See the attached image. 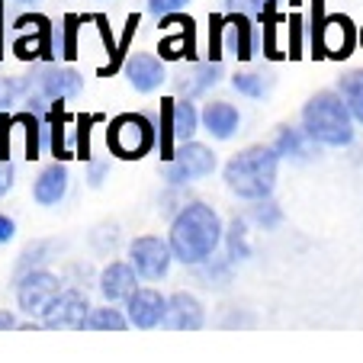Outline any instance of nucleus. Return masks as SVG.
<instances>
[{
	"label": "nucleus",
	"mask_w": 363,
	"mask_h": 363,
	"mask_svg": "<svg viewBox=\"0 0 363 363\" xmlns=\"http://www.w3.org/2000/svg\"><path fill=\"white\" fill-rule=\"evenodd\" d=\"M199 119H203L206 132L213 138H232L235 129H238V110H235L232 103H222V100L206 103V110Z\"/></svg>",
	"instance_id": "nucleus-17"
},
{
	"label": "nucleus",
	"mask_w": 363,
	"mask_h": 363,
	"mask_svg": "<svg viewBox=\"0 0 363 363\" xmlns=\"http://www.w3.org/2000/svg\"><path fill=\"white\" fill-rule=\"evenodd\" d=\"M155 125L145 113H123L106 125V145L116 158L123 161H138L155 148Z\"/></svg>",
	"instance_id": "nucleus-4"
},
{
	"label": "nucleus",
	"mask_w": 363,
	"mask_h": 363,
	"mask_svg": "<svg viewBox=\"0 0 363 363\" xmlns=\"http://www.w3.org/2000/svg\"><path fill=\"white\" fill-rule=\"evenodd\" d=\"M96 123V116H77V145H74V158H90V125Z\"/></svg>",
	"instance_id": "nucleus-27"
},
{
	"label": "nucleus",
	"mask_w": 363,
	"mask_h": 363,
	"mask_svg": "<svg viewBox=\"0 0 363 363\" xmlns=\"http://www.w3.org/2000/svg\"><path fill=\"white\" fill-rule=\"evenodd\" d=\"M77 90H81V77L71 68H58V71L42 74V94L48 100H65V96H74Z\"/></svg>",
	"instance_id": "nucleus-21"
},
{
	"label": "nucleus",
	"mask_w": 363,
	"mask_h": 363,
	"mask_svg": "<svg viewBox=\"0 0 363 363\" xmlns=\"http://www.w3.org/2000/svg\"><path fill=\"white\" fill-rule=\"evenodd\" d=\"M13 235H16L13 219H7V216L0 213V245H7V241H13Z\"/></svg>",
	"instance_id": "nucleus-35"
},
{
	"label": "nucleus",
	"mask_w": 363,
	"mask_h": 363,
	"mask_svg": "<svg viewBox=\"0 0 363 363\" xmlns=\"http://www.w3.org/2000/svg\"><path fill=\"white\" fill-rule=\"evenodd\" d=\"M100 177H103V167H100V164H94V167H90V184L100 186Z\"/></svg>",
	"instance_id": "nucleus-37"
},
{
	"label": "nucleus",
	"mask_w": 363,
	"mask_h": 363,
	"mask_svg": "<svg viewBox=\"0 0 363 363\" xmlns=\"http://www.w3.org/2000/svg\"><path fill=\"white\" fill-rule=\"evenodd\" d=\"M186 7V0H148V10L155 16H171V13H177V10H184Z\"/></svg>",
	"instance_id": "nucleus-33"
},
{
	"label": "nucleus",
	"mask_w": 363,
	"mask_h": 363,
	"mask_svg": "<svg viewBox=\"0 0 363 363\" xmlns=\"http://www.w3.org/2000/svg\"><path fill=\"white\" fill-rule=\"evenodd\" d=\"M68 193V171H65L62 161H55V164H48L45 171L35 177L33 184V199L39 206H55L58 199Z\"/></svg>",
	"instance_id": "nucleus-16"
},
{
	"label": "nucleus",
	"mask_w": 363,
	"mask_h": 363,
	"mask_svg": "<svg viewBox=\"0 0 363 363\" xmlns=\"http://www.w3.org/2000/svg\"><path fill=\"white\" fill-rule=\"evenodd\" d=\"M232 84H235V90L245 96H264V90H267L264 77H257V74H235Z\"/></svg>",
	"instance_id": "nucleus-28"
},
{
	"label": "nucleus",
	"mask_w": 363,
	"mask_h": 363,
	"mask_svg": "<svg viewBox=\"0 0 363 363\" xmlns=\"http://www.w3.org/2000/svg\"><path fill=\"white\" fill-rule=\"evenodd\" d=\"M341 96L347 100L357 123H363V71H350L341 81Z\"/></svg>",
	"instance_id": "nucleus-24"
},
{
	"label": "nucleus",
	"mask_w": 363,
	"mask_h": 363,
	"mask_svg": "<svg viewBox=\"0 0 363 363\" xmlns=\"http://www.w3.org/2000/svg\"><path fill=\"white\" fill-rule=\"evenodd\" d=\"M135 280H138V270L132 264L123 261H113L100 270V293L106 302H119V299H129L135 293Z\"/></svg>",
	"instance_id": "nucleus-15"
},
{
	"label": "nucleus",
	"mask_w": 363,
	"mask_h": 363,
	"mask_svg": "<svg viewBox=\"0 0 363 363\" xmlns=\"http://www.w3.org/2000/svg\"><path fill=\"white\" fill-rule=\"evenodd\" d=\"M225 52L238 58H251V16L232 13L225 20Z\"/></svg>",
	"instance_id": "nucleus-20"
},
{
	"label": "nucleus",
	"mask_w": 363,
	"mask_h": 363,
	"mask_svg": "<svg viewBox=\"0 0 363 363\" xmlns=\"http://www.w3.org/2000/svg\"><path fill=\"white\" fill-rule=\"evenodd\" d=\"M13 190V167L7 161H0V196Z\"/></svg>",
	"instance_id": "nucleus-34"
},
{
	"label": "nucleus",
	"mask_w": 363,
	"mask_h": 363,
	"mask_svg": "<svg viewBox=\"0 0 363 363\" xmlns=\"http://www.w3.org/2000/svg\"><path fill=\"white\" fill-rule=\"evenodd\" d=\"M277 167H280V151L254 145L238 151L225 164V184L241 199H267L277 186Z\"/></svg>",
	"instance_id": "nucleus-2"
},
{
	"label": "nucleus",
	"mask_w": 363,
	"mask_h": 363,
	"mask_svg": "<svg viewBox=\"0 0 363 363\" xmlns=\"http://www.w3.org/2000/svg\"><path fill=\"white\" fill-rule=\"evenodd\" d=\"M164 20L177 23V33L164 35V39H161V45H158V52H161V58H164V62H177V58H184V55H190V52H193V20H190V16L184 20V16H177V13L164 16Z\"/></svg>",
	"instance_id": "nucleus-18"
},
{
	"label": "nucleus",
	"mask_w": 363,
	"mask_h": 363,
	"mask_svg": "<svg viewBox=\"0 0 363 363\" xmlns=\"http://www.w3.org/2000/svg\"><path fill=\"white\" fill-rule=\"evenodd\" d=\"M20 4H33V0H20Z\"/></svg>",
	"instance_id": "nucleus-39"
},
{
	"label": "nucleus",
	"mask_w": 363,
	"mask_h": 363,
	"mask_svg": "<svg viewBox=\"0 0 363 363\" xmlns=\"http://www.w3.org/2000/svg\"><path fill=\"white\" fill-rule=\"evenodd\" d=\"M315 138L308 135L306 129H280V135H277V145L274 148L280 151L283 158H308L312 155V148H315Z\"/></svg>",
	"instance_id": "nucleus-22"
},
{
	"label": "nucleus",
	"mask_w": 363,
	"mask_h": 363,
	"mask_svg": "<svg viewBox=\"0 0 363 363\" xmlns=\"http://www.w3.org/2000/svg\"><path fill=\"white\" fill-rule=\"evenodd\" d=\"M174 261V251H171V241H161L155 235H142L129 245V264L138 270L142 280H161L167 277Z\"/></svg>",
	"instance_id": "nucleus-9"
},
{
	"label": "nucleus",
	"mask_w": 363,
	"mask_h": 363,
	"mask_svg": "<svg viewBox=\"0 0 363 363\" xmlns=\"http://www.w3.org/2000/svg\"><path fill=\"white\" fill-rule=\"evenodd\" d=\"M125 308H129V322L135 328H158L164 325V312H167V299L158 293V289H135V293L125 299Z\"/></svg>",
	"instance_id": "nucleus-13"
},
{
	"label": "nucleus",
	"mask_w": 363,
	"mask_h": 363,
	"mask_svg": "<svg viewBox=\"0 0 363 363\" xmlns=\"http://www.w3.org/2000/svg\"><path fill=\"white\" fill-rule=\"evenodd\" d=\"M228 245H232V257H247V245H245V222L235 219L228 228Z\"/></svg>",
	"instance_id": "nucleus-32"
},
{
	"label": "nucleus",
	"mask_w": 363,
	"mask_h": 363,
	"mask_svg": "<svg viewBox=\"0 0 363 363\" xmlns=\"http://www.w3.org/2000/svg\"><path fill=\"white\" fill-rule=\"evenodd\" d=\"M199 123L203 119H199L196 106L190 103V96L186 100H174V96L171 100H161V155H164V161L174 158V148H171L174 138L190 142Z\"/></svg>",
	"instance_id": "nucleus-5"
},
{
	"label": "nucleus",
	"mask_w": 363,
	"mask_h": 363,
	"mask_svg": "<svg viewBox=\"0 0 363 363\" xmlns=\"http://www.w3.org/2000/svg\"><path fill=\"white\" fill-rule=\"evenodd\" d=\"M81 16L71 13L68 20H65V45H62V55L65 58H74L77 55V26H81Z\"/></svg>",
	"instance_id": "nucleus-29"
},
{
	"label": "nucleus",
	"mask_w": 363,
	"mask_h": 363,
	"mask_svg": "<svg viewBox=\"0 0 363 363\" xmlns=\"http://www.w3.org/2000/svg\"><path fill=\"white\" fill-rule=\"evenodd\" d=\"M58 293H62V280L42 267L26 270L16 280V302H20V308L29 312V315H42Z\"/></svg>",
	"instance_id": "nucleus-7"
},
{
	"label": "nucleus",
	"mask_w": 363,
	"mask_h": 363,
	"mask_svg": "<svg viewBox=\"0 0 363 363\" xmlns=\"http://www.w3.org/2000/svg\"><path fill=\"white\" fill-rule=\"evenodd\" d=\"M164 328L171 331H196L203 328V302L190 293H174L167 299Z\"/></svg>",
	"instance_id": "nucleus-14"
},
{
	"label": "nucleus",
	"mask_w": 363,
	"mask_h": 363,
	"mask_svg": "<svg viewBox=\"0 0 363 363\" xmlns=\"http://www.w3.org/2000/svg\"><path fill=\"white\" fill-rule=\"evenodd\" d=\"M360 45H363V29H360Z\"/></svg>",
	"instance_id": "nucleus-38"
},
{
	"label": "nucleus",
	"mask_w": 363,
	"mask_h": 363,
	"mask_svg": "<svg viewBox=\"0 0 363 363\" xmlns=\"http://www.w3.org/2000/svg\"><path fill=\"white\" fill-rule=\"evenodd\" d=\"M129 318L119 312V308H110V306H103V308H94L87 318V328L90 331H125L129 328Z\"/></svg>",
	"instance_id": "nucleus-23"
},
{
	"label": "nucleus",
	"mask_w": 363,
	"mask_h": 363,
	"mask_svg": "<svg viewBox=\"0 0 363 363\" xmlns=\"http://www.w3.org/2000/svg\"><path fill=\"white\" fill-rule=\"evenodd\" d=\"M90 302L84 293L77 289H62V293L52 299V306L42 312V328H52V331H81L87 328V318H90Z\"/></svg>",
	"instance_id": "nucleus-6"
},
{
	"label": "nucleus",
	"mask_w": 363,
	"mask_h": 363,
	"mask_svg": "<svg viewBox=\"0 0 363 363\" xmlns=\"http://www.w3.org/2000/svg\"><path fill=\"white\" fill-rule=\"evenodd\" d=\"M13 55L23 62H33V58L52 52V26L45 16H20L13 23Z\"/></svg>",
	"instance_id": "nucleus-10"
},
{
	"label": "nucleus",
	"mask_w": 363,
	"mask_h": 363,
	"mask_svg": "<svg viewBox=\"0 0 363 363\" xmlns=\"http://www.w3.org/2000/svg\"><path fill=\"white\" fill-rule=\"evenodd\" d=\"M16 123L26 125V158L35 161V158H39V119L29 116V113H20V116H16Z\"/></svg>",
	"instance_id": "nucleus-26"
},
{
	"label": "nucleus",
	"mask_w": 363,
	"mask_h": 363,
	"mask_svg": "<svg viewBox=\"0 0 363 363\" xmlns=\"http://www.w3.org/2000/svg\"><path fill=\"white\" fill-rule=\"evenodd\" d=\"M254 219L261 222L264 228H274L277 222H280V209H277V203H270V199H257V206H254Z\"/></svg>",
	"instance_id": "nucleus-30"
},
{
	"label": "nucleus",
	"mask_w": 363,
	"mask_h": 363,
	"mask_svg": "<svg viewBox=\"0 0 363 363\" xmlns=\"http://www.w3.org/2000/svg\"><path fill=\"white\" fill-rule=\"evenodd\" d=\"M123 74L138 94H151L164 84V58L148 55V52H138V55H129L123 65Z\"/></svg>",
	"instance_id": "nucleus-12"
},
{
	"label": "nucleus",
	"mask_w": 363,
	"mask_h": 363,
	"mask_svg": "<svg viewBox=\"0 0 363 363\" xmlns=\"http://www.w3.org/2000/svg\"><path fill=\"white\" fill-rule=\"evenodd\" d=\"M213 171H216V155L206 145L190 138V142H184L174 151V158L164 164V180L167 184H186V180H199Z\"/></svg>",
	"instance_id": "nucleus-8"
},
{
	"label": "nucleus",
	"mask_w": 363,
	"mask_h": 363,
	"mask_svg": "<svg viewBox=\"0 0 363 363\" xmlns=\"http://www.w3.org/2000/svg\"><path fill=\"white\" fill-rule=\"evenodd\" d=\"M10 328H16V315L7 312V308H0V331H10Z\"/></svg>",
	"instance_id": "nucleus-36"
},
{
	"label": "nucleus",
	"mask_w": 363,
	"mask_h": 363,
	"mask_svg": "<svg viewBox=\"0 0 363 363\" xmlns=\"http://www.w3.org/2000/svg\"><path fill=\"white\" fill-rule=\"evenodd\" d=\"M302 129L315 138L318 145L328 148H341V145L354 142V113H350L347 100L341 94L322 90L306 103L302 110Z\"/></svg>",
	"instance_id": "nucleus-3"
},
{
	"label": "nucleus",
	"mask_w": 363,
	"mask_h": 363,
	"mask_svg": "<svg viewBox=\"0 0 363 363\" xmlns=\"http://www.w3.org/2000/svg\"><path fill=\"white\" fill-rule=\"evenodd\" d=\"M225 52V20L213 16L209 20V62H219Z\"/></svg>",
	"instance_id": "nucleus-25"
},
{
	"label": "nucleus",
	"mask_w": 363,
	"mask_h": 363,
	"mask_svg": "<svg viewBox=\"0 0 363 363\" xmlns=\"http://www.w3.org/2000/svg\"><path fill=\"white\" fill-rule=\"evenodd\" d=\"M354 42H357L354 23L341 13L325 16L322 26H318V35H315L318 55H328V58H335V62H341V58H347L350 52H354Z\"/></svg>",
	"instance_id": "nucleus-11"
},
{
	"label": "nucleus",
	"mask_w": 363,
	"mask_h": 363,
	"mask_svg": "<svg viewBox=\"0 0 363 363\" xmlns=\"http://www.w3.org/2000/svg\"><path fill=\"white\" fill-rule=\"evenodd\" d=\"M219 81V62H209V65H190L186 71L177 74V90L186 96H196L203 90H209L213 84Z\"/></svg>",
	"instance_id": "nucleus-19"
},
{
	"label": "nucleus",
	"mask_w": 363,
	"mask_h": 363,
	"mask_svg": "<svg viewBox=\"0 0 363 363\" xmlns=\"http://www.w3.org/2000/svg\"><path fill=\"white\" fill-rule=\"evenodd\" d=\"M167 241H171V251L180 264L196 267V264L209 261L216 254V247L222 241V222L213 213V206L190 203L174 216Z\"/></svg>",
	"instance_id": "nucleus-1"
},
{
	"label": "nucleus",
	"mask_w": 363,
	"mask_h": 363,
	"mask_svg": "<svg viewBox=\"0 0 363 363\" xmlns=\"http://www.w3.org/2000/svg\"><path fill=\"white\" fill-rule=\"evenodd\" d=\"M232 13H245V16H264L270 10L267 0H228Z\"/></svg>",
	"instance_id": "nucleus-31"
}]
</instances>
